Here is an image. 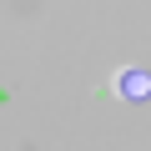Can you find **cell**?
I'll return each mask as SVG.
<instances>
[{
	"label": "cell",
	"mask_w": 151,
	"mask_h": 151,
	"mask_svg": "<svg viewBox=\"0 0 151 151\" xmlns=\"http://www.w3.org/2000/svg\"><path fill=\"white\" fill-rule=\"evenodd\" d=\"M121 86H126V91H131V101H136V96H141V91H146V81H141V76H136V70H131V76H126V81H121Z\"/></svg>",
	"instance_id": "obj_1"
}]
</instances>
